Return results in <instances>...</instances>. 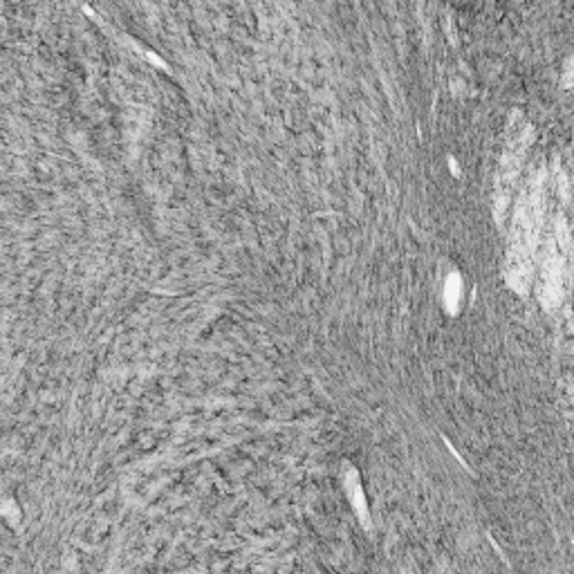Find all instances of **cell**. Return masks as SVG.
I'll return each mask as SVG.
<instances>
[{"instance_id":"cell-2","label":"cell","mask_w":574,"mask_h":574,"mask_svg":"<svg viewBox=\"0 0 574 574\" xmlns=\"http://www.w3.org/2000/svg\"><path fill=\"white\" fill-rule=\"evenodd\" d=\"M540 287H543V294L552 292L554 297L558 294V287H561V262H558V258H548L543 262Z\"/></svg>"},{"instance_id":"cell-1","label":"cell","mask_w":574,"mask_h":574,"mask_svg":"<svg viewBox=\"0 0 574 574\" xmlns=\"http://www.w3.org/2000/svg\"><path fill=\"white\" fill-rule=\"evenodd\" d=\"M538 225H540V193L534 186H530L518 203L514 234H511V247H509L507 276L514 287H525L532 276Z\"/></svg>"},{"instance_id":"cell-3","label":"cell","mask_w":574,"mask_h":574,"mask_svg":"<svg viewBox=\"0 0 574 574\" xmlns=\"http://www.w3.org/2000/svg\"><path fill=\"white\" fill-rule=\"evenodd\" d=\"M568 81H574V61H572L570 68H568Z\"/></svg>"}]
</instances>
